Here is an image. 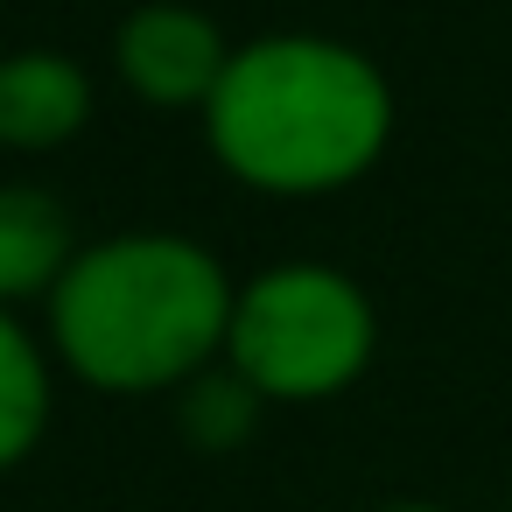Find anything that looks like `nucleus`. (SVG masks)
<instances>
[{"label":"nucleus","mask_w":512,"mask_h":512,"mask_svg":"<svg viewBox=\"0 0 512 512\" xmlns=\"http://www.w3.org/2000/svg\"><path fill=\"white\" fill-rule=\"evenodd\" d=\"M113 64L127 78L134 99L148 106H211L232 50H225V29L197 8H183V0H148V8H134L113 36Z\"/></svg>","instance_id":"obj_4"},{"label":"nucleus","mask_w":512,"mask_h":512,"mask_svg":"<svg viewBox=\"0 0 512 512\" xmlns=\"http://www.w3.org/2000/svg\"><path fill=\"white\" fill-rule=\"evenodd\" d=\"M239 288L218 253L176 232L85 246L50 288V344L99 393H169L218 365Z\"/></svg>","instance_id":"obj_2"},{"label":"nucleus","mask_w":512,"mask_h":512,"mask_svg":"<svg viewBox=\"0 0 512 512\" xmlns=\"http://www.w3.org/2000/svg\"><path fill=\"white\" fill-rule=\"evenodd\" d=\"M92 120V78L57 50L0 57V148H64Z\"/></svg>","instance_id":"obj_5"},{"label":"nucleus","mask_w":512,"mask_h":512,"mask_svg":"<svg viewBox=\"0 0 512 512\" xmlns=\"http://www.w3.org/2000/svg\"><path fill=\"white\" fill-rule=\"evenodd\" d=\"M71 260H78V246H71L64 204L29 183H0V309L50 295Z\"/></svg>","instance_id":"obj_6"},{"label":"nucleus","mask_w":512,"mask_h":512,"mask_svg":"<svg viewBox=\"0 0 512 512\" xmlns=\"http://www.w3.org/2000/svg\"><path fill=\"white\" fill-rule=\"evenodd\" d=\"M43 435H50V358L0 309V477L29 463Z\"/></svg>","instance_id":"obj_7"},{"label":"nucleus","mask_w":512,"mask_h":512,"mask_svg":"<svg viewBox=\"0 0 512 512\" xmlns=\"http://www.w3.org/2000/svg\"><path fill=\"white\" fill-rule=\"evenodd\" d=\"M211 155L274 197H323L358 183L393 141L386 71L330 36H260L232 50L211 106Z\"/></svg>","instance_id":"obj_1"},{"label":"nucleus","mask_w":512,"mask_h":512,"mask_svg":"<svg viewBox=\"0 0 512 512\" xmlns=\"http://www.w3.org/2000/svg\"><path fill=\"white\" fill-rule=\"evenodd\" d=\"M372 344H379V323H372L365 288L337 267L288 260V267H267L239 288L225 365L260 400L302 407V400L344 393L372 365Z\"/></svg>","instance_id":"obj_3"},{"label":"nucleus","mask_w":512,"mask_h":512,"mask_svg":"<svg viewBox=\"0 0 512 512\" xmlns=\"http://www.w3.org/2000/svg\"><path fill=\"white\" fill-rule=\"evenodd\" d=\"M379 512H449V505H379Z\"/></svg>","instance_id":"obj_9"},{"label":"nucleus","mask_w":512,"mask_h":512,"mask_svg":"<svg viewBox=\"0 0 512 512\" xmlns=\"http://www.w3.org/2000/svg\"><path fill=\"white\" fill-rule=\"evenodd\" d=\"M260 421V393L225 365V372H204L183 386V435L197 449H239Z\"/></svg>","instance_id":"obj_8"}]
</instances>
